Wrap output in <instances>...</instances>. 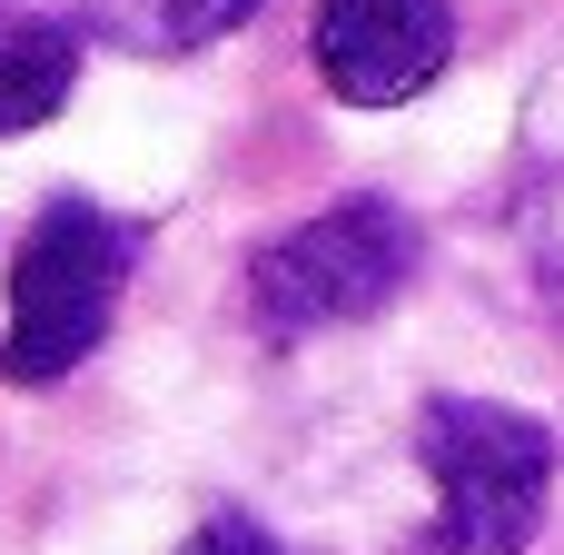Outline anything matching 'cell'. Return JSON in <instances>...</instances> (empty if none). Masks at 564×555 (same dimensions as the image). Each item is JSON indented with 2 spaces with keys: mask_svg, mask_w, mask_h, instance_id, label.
<instances>
[{
  "mask_svg": "<svg viewBox=\"0 0 564 555\" xmlns=\"http://www.w3.org/2000/svg\"><path fill=\"white\" fill-rule=\"evenodd\" d=\"M416 467L436 487V546L446 555H525L555 506V427L506 397H426L416 407Z\"/></svg>",
  "mask_w": 564,
  "mask_h": 555,
  "instance_id": "3957f363",
  "label": "cell"
},
{
  "mask_svg": "<svg viewBox=\"0 0 564 555\" xmlns=\"http://www.w3.org/2000/svg\"><path fill=\"white\" fill-rule=\"evenodd\" d=\"M79 89V30L50 10H0V139H30Z\"/></svg>",
  "mask_w": 564,
  "mask_h": 555,
  "instance_id": "5b68a950",
  "label": "cell"
},
{
  "mask_svg": "<svg viewBox=\"0 0 564 555\" xmlns=\"http://www.w3.org/2000/svg\"><path fill=\"white\" fill-rule=\"evenodd\" d=\"M248 20H258V0H89V30L139 50V60H188Z\"/></svg>",
  "mask_w": 564,
  "mask_h": 555,
  "instance_id": "8992f818",
  "label": "cell"
},
{
  "mask_svg": "<svg viewBox=\"0 0 564 555\" xmlns=\"http://www.w3.org/2000/svg\"><path fill=\"white\" fill-rule=\"evenodd\" d=\"M188 555H288V546H278V526H258L248 506H218V516H198Z\"/></svg>",
  "mask_w": 564,
  "mask_h": 555,
  "instance_id": "52a82bcc",
  "label": "cell"
},
{
  "mask_svg": "<svg viewBox=\"0 0 564 555\" xmlns=\"http://www.w3.org/2000/svg\"><path fill=\"white\" fill-rule=\"evenodd\" d=\"M456 60V20L446 0H327L317 10V79L347 109H406L416 89H436Z\"/></svg>",
  "mask_w": 564,
  "mask_h": 555,
  "instance_id": "277c9868",
  "label": "cell"
},
{
  "mask_svg": "<svg viewBox=\"0 0 564 555\" xmlns=\"http://www.w3.org/2000/svg\"><path fill=\"white\" fill-rule=\"evenodd\" d=\"M139 268V228L109 218L99 199H50L20 248H10V328H0V377L10 387H59L69 367L99 357L119 288Z\"/></svg>",
  "mask_w": 564,
  "mask_h": 555,
  "instance_id": "7a4b0ae2",
  "label": "cell"
},
{
  "mask_svg": "<svg viewBox=\"0 0 564 555\" xmlns=\"http://www.w3.org/2000/svg\"><path fill=\"white\" fill-rule=\"evenodd\" d=\"M416 258H426V238H416V218L397 199H377V189L327 199L297 228H278V238L248 248V328L268 348L357 328V318H377V308L406 298Z\"/></svg>",
  "mask_w": 564,
  "mask_h": 555,
  "instance_id": "6da1fadb",
  "label": "cell"
}]
</instances>
